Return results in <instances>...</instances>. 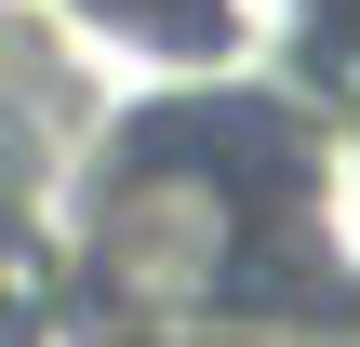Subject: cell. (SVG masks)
Masks as SVG:
<instances>
[{
	"label": "cell",
	"mask_w": 360,
	"mask_h": 347,
	"mask_svg": "<svg viewBox=\"0 0 360 347\" xmlns=\"http://www.w3.org/2000/svg\"><path fill=\"white\" fill-rule=\"evenodd\" d=\"M334 80H347V94H360V0H347V13H334Z\"/></svg>",
	"instance_id": "2"
},
{
	"label": "cell",
	"mask_w": 360,
	"mask_h": 347,
	"mask_svg": "<svg viewBox=\"0 0 360 347\" xmlns=\"http://www.w3.org/2000/svg\"><path fill=\"white\" fill-rule=\"evenodd\" d=\"M80 267L134 321H214L254 281V174L214 160V147L120 160L107 201H94V227H80Z\"/></svg>",
	"instance_id": "1"
}]
</instances>
